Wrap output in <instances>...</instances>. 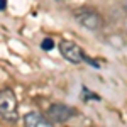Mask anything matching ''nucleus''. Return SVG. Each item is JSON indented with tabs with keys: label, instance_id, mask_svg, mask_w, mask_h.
I'll return each mask as SVG.
<instances>
[{
	"label": "nucleus",
	"instance_id": "f257e3e1",
	"mask_svg": "<svg viewBox=\"0 0 127 127\" xmlns=\"http://www.w3.org/2000/svg\"><path fill=\"white\" fill-rule=\"evenodd\" d=\"M0 117L9 122L17 120V98L10 88L0 90Z\"/></svg>",
	"mask_w": 127,
	"mask_h": 127
},
{
	"label": "nucleus",
	"instance_id": "0eeeda50",
	"mask_svg": "<svg viewBox=\"0 0 127 127\" xmlns=\"http://www.w3.org/2000/svg\"><path fill=\"white\" fill-rule=\"evenodd\" d=\"M7 7V0H0V10H3Z\"/></svg>",
	"mask_w": 127,
	"mask_h": 127
},
{
	"label": "nucleus",
	"instance_id": "39448f33",
	"mask_svg": "<svg viewBox=\"0 0 127 127\" xmlns=\"http://www.w3.org/2000/svg\"><path fill=\"white\" fill-rule=\"evenodd\" d=\"M24 126H27V127H51L53 122L48 117L37 114V112H29L24 117Z\"/></svg>",
	"mask_w": 127,
	"mask_h": 127
},
{
	"label": "nucleus",
	"instance_id": "7ed1b4c3",
	"mask_svg": "<svg viewBox=\"0 0 127 127\" xmlns=\"http://www.w3.org/2000/svg\"><path fill=\"white\" fill-rule=\"evenodd\" d=\"M75 114H76V110L68 107V105H64V103H53L48 108V112H46L48 119L53 124H63V122L69 120Z\"/></svg>",
	"mask_w": 127,
	"mask_h": 127
},
{
	"label": "nucleus",
	"instance_id": "20e7f679",
	"mask_svg": "<svg viewBox=\"0 0 127 127\" xmlns=\"http://www.w3.org/2000/svg\"><path fill=\"white\" fill-rule=\"evenodd\" d=\"M59 51H61L63 58L66 59V61H69V63H73V64H78V63H81L85 59L83 51L73 41H61L59 42Z\"/></svg>",
	"mask_w": 127,
	"mask_h": 127
},
{
	"label": "nucleus",
	"instance_id": "f03ea898",
	"mask_svg": "<svg viewBox=\"0 0 127 127\" xmlns=\"http://www.w3.org/2000/svg\"><path fill=\"white\" fill-rule=\"evenodd\" d=\"M75 19L80 26L87 27L90 31H98L103 26V20L100 17V14H97L92 9H78L75 10Z\"/></svg>",
	"mask_w": 127,
	"mask_h": 127
},
{
	"label": "nucleus",
	"instance_id": "423d86ee",
	"mask_svg": "<svg viewBox=\"0 0 127 127\" xmlns=\"http://www.w3.org/2000/svg\"><path fill=\"white\" fill-rule=\"evenodd\" d=\"M41 48L44 49V51H51V49L54 48V41L51 39V37H46V39L42 41V44H41Z\"/></svg>",
	"mask_w": 127,
	"mask_h": 127
}]
</instances>
